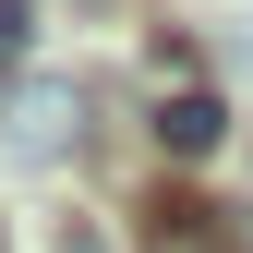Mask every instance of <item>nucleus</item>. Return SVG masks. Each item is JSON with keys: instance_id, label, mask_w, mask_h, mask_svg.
Masks as SVG:
<instances>
[{"instance_id": "7ed1b4c3", "label": "nucleus", "mask_w": 253, "mask_h": 253, "mask_svg": "<svg viewBox=\"0 0 253 253\" xmlns=\"http://www.w3.org/2000/svg\"><path fill=\"white\" fill-rule=\"evenodd\" d=\"M24 12H37V0H0V84H12V60H24V37H37Z\"/></svg>"}, {"instance_id": "f03ea898", "label": "nucleus", "mask_w": 253, "mask_h": 253, "mask_svg": "<svg viewBox=\"0 0 253 253\" xmlns=\"http://www.w3.org/2000/svg\"><path fill=\"white\" fill-rule=\"evenodd\" d=\"M12 145L24 157H60V145H73V84H24V97H12Z\"/></svg>"}, {"instance_id": "f257e3e1", "label": "nucleus", "mask_w": 253, "mask_h": 253, "mask_svg": "<svg viewBox=\"0 0 253 253\" xmlns=\"http://www.w3.org/2000/svg\"><path fill=\"white\" fill-rule=\"evenodd\" d=\"M217 133H229V109H217L205 84H169V97H157V145L169 157H217Z\"/></svg>"}, {"instance_id": "20e7f679", "label": "nucleus", "mask_w": 253, "mask_h": 253, "mask_svg": "<svg viewBox=\"0 0 253 253\" xmlns=\"http://www.w3.org/2000/svg\"><path fill=\"white\" fill-rule=\"evenodd\" d=\"M48 253H109V241L84 229V217H60V229H48Z\"/></svg>"}]
</instances>
